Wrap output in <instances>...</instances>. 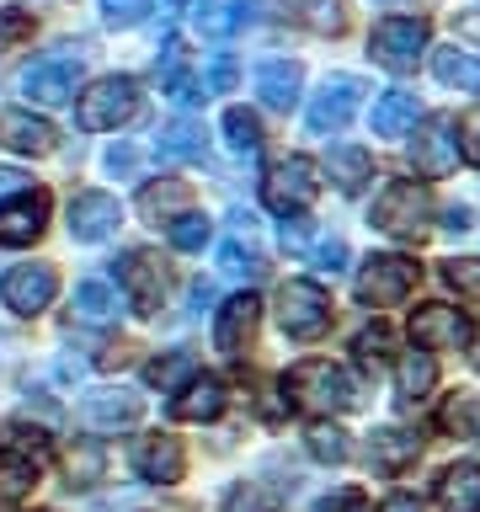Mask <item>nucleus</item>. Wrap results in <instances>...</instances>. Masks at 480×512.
I'll use <instances>...</instances> for the list:
<instances>
[{"label":"nucleus","instance_id":"f257e3e1","mask_svg":"<svg viewBox=\"0 0 480 512\" xmlns=\"http://www.w3.org/2000/svg\"><path fill=\"white\" fill-rule=\"evenodd\" d=\"M283 400L310 416H331V411H347L358 390H352L347 368H336L331 358H304L283 374Z\"/></svg>","mask_w":480,"mask_h":512},{"label":"nucleus","instance_id":"f03ea898","mask_svg":"<svg viewBox=\"0 0 480 512\" xmlns=\"http://www.w3.org/2000/svg\"><path fill=\"white\" fill-rule=\"evenodd\" d=\"M134 112H139V86L128 75H107V80H96V86L80 91L75 123L86 128V134H107V128L128 123Z\"/></svg>","mask_w":480,"mask_h":512},{"label":"nucleus","instance_id":"7ed1b4c3","mask_svg":"<svg viewBox=\"0 0 480 512\" xmlns=\"http://www.w3.org/2000/svg\"><path fill=\"white\" fill-rule=\"evenodd\" d=\"M80 54H43V59H32L22 75H16V91L27 96V102H38V107H59V102H70L75 86H80Z\"/></svg>","mask_w":480,"mask_h":512},{"label":"nucleus","instance_id":"20e7f679","mask_svg":"<svg viewBox=\"0 0 480 512\" xmlns=\"http://www.w3.org/2000/svg\"><path fill=\"white\" fill-rule=\"evenodd\" d=\"M427 214H432V192L422 182H411V176H395V182L374 198V224L390 235H422Z\"/></svg>","mask_w":480,"mask_h":512},{"label":"nucleus","instance_id":"39448f33","mask_svg":"<svg viewBox=\"0 0 480 512\" xmlns=\"http://www.w3.org/2000/svg\"><path fill=\"white\" fill-rule=\"evenodd\" d=\"M278 326L294 336V342H315L331 326V299L320 294L310 278H294L278 288Z\"/></svg>","mask_w":480,"mask_h":512},{"label":"nucleus","instance_id":"423d86ee","mask_svg":"<svg viewBox=\"0 0 480 512\" xmlns=\"http://www.w3.org/2000/svg\"><path fill=\"white\" fill-rule=\"evenodd\" d=\"M368 54H374L384 70H416V59L427 54V22L416 16H390L368 32Z\"/></svg>","mask_w":480,"mask_h":512},{"label":"nucleus","instance_id":"0eeeda50","mask_svg":"<svg viewBox=\"0 0 480 512\" xmlns=\"http://www.w3.org/2000/svg\"><path fill=\"white\" fill-rule=\"evenodd\" d=\"M315 192H320V176H315V166L304 155H288V160H278V166L262 176V198H267V208H278V214L310 208Z\"/></svg>","mask_w":480,"mask_h":512},{"label":"nucleus","instance_id":"6e6552de","mask_svg":"<svg viewBox=\"0 0 480 512\" xmlns=\"http://www.w3.org/2000/svg\"><path fill=\"white\" fill-rule=\"evenodd\" d=\"M358 102H363V80L358 75H331L326 86L315 91V102L304 107V123H310V134H336V128H347Z\"/></svg>","mask_w":480,"mask_h":512},{"label":"nucleus","instance_id":"1a4fd4ad","mask_svg":"<svg viewBox=\"0 0 480 512\" xmlns=\"http://www.w3.org/2000/svg\"><path fill=\"white\" fill-rule=\"evenodd\" d=\"M118 283L128 288V304L139 315H155L166 304V267L155 251H123L118 256Z\"/></svg>","mask_w":480,"mask_h":512},{"label":"nucleus","instance_id":"9d476101","mask_svg":"<svg viewBox=\"0 0 480 512\" xmlns=\"http://www.w3.org/2000/svg\"><path fill=\"white\" fill-rule=\"evenodd\" d=\"M118 224H123V203L112 198V192L86 187V192L70 198V235L80 240V246H96V240L118 235Z\"/></svg>","mask_w":480,"mask_h":512},{"label":"nucleus","instance_id":"9b49d317","mask_svg":"<svg viewBox=\"0 0 480 512\" xmlns=\"http://www.w3.org/2000/svg\"><path fill=\"white\" fill-rule=\"evenodd\" d=\"M54 294H59V272L48 262H27V267L6 272V283H0V299H6L16 315H43L48 304H54Z\"/></svg>","mask_w":480,"mask_h":512},{"label":"nucleus","instance_id":"f8f14e48","mask_svg":"<svg viewBox=\"0 0 480 512\" xmlns=\"http://www.w3.org/2000/svg\"><path fill=\"white\" fill-rule=\"evenodd\" d=\"M416 283V262L406 256H368V267L358 272V299L363 304H400Z\"/></svg>","mask_w":480,"mask_h":512},{"label":"nucleus","instance_id":"ddd939ff","mask_svg":"<svg viewBox=\"0 0 480 512\" xmlns=\"http://www.w3.org/2000/svg\"><path fill=\"white\" fill-rule=\"evenodd\" d=\"M459 155H464V144H459V134H454L448 118H427L422 134L411 139V160H416L422 176H448L459 166Z\"/></svg>","mask_w":480,"mask_h":512},{"label":"nucleus","instance_id":"4468645a","mask_svg":"<svg viewBox=\"0 0 480 512\" xmlns=\"http://www.w3.org/2000/svg\"><path fill=\"white\" fill-rule=\"evenodd\" d=\"M48 224V192H16L0 203V246H32Z\"/></svg>","mask_w":480,"mask_h":512},{"label":"nucleus","instance_id":"2eb2a0df","mask_svg":"<svg viewBox=\"0 0 480 512\" xmlns=\"http://www.w3.org/2000/svg\"><path fill=\"white\" fill-rule=\"evenodd\" d=\"M134 470L144 480H155V486H171V480H182L187 454H182V443H176L171 432H144V438L134 443Z\"/></svg>","mask_w":480,"mask_h":512},{"label":"nucleus","instance_id":"dca6fc26","mask_svg":"<svg viewBox=\"0 0 480 512\" xmlns=\"http://www.w3.org/2000/svg\"><path fill=\"white\" fill-rule=\"evenodd\" d=\"M411 342L416 347H464L470 342V320L454 304H422L411 315Z\"/></svg>","mask_w":480,"mask_h":512},{"label":"nucleus","instance_id":"f3484780","mask_svg":"<svg viewBox=\"0 0 480 512\" xmlns=\"http://www.w3.org/2000/svg\"><path fill=\"white\" fill-rule=\"evenodd\" d=\"M256 320H262V299L256 294H235L219 304V320H214V347L219 352H240L256 336Z\"/></svg>","mask_w":480,"mask_h":512},{"label":"nucleus","instance_id":"a211bd4d","mask_svg":"<svg viewBox=\"0 0 480 512\" xmlns=\"http://www.w3.org/2000/svg\"><path fill=\"white\" fill-rule=\"evenodd\" d=\"M219 411H224V384L214 374H198L187 390H176V400H171L176 422H214Z\"/></svg>","mask_w":480,"mask_h":512},{"label":"nucleus","instance_id":"6ab92c4d","mask_svg":"<svg viewBox=\"0 0 480 512\" xmlns=\"http://www.w3.org/2000/svg\"><path fill=\"white\" fill-rule=\"evenodd\" d=\"M299 86H304V70L294 59H267L262 70H256V96H262L267 107H278V112H288L299 102Z\"/></svg>","mask_w":480,"mask_h":512},{"label":"nucleus","instance_id":"aec40b11","mask_svg":"<svg viewBox=\"0 0 480 512\" xmlns=\"http://www.w3.org/2000/svg\"><path fill=\"white\" fill-rule=\"evenodd\" d=\"M0 139H6L11 150H22V155H48L59 144L54 123L32 118V112H0Z\"/></svg>","mask_w":480,"mask_h":512},{"label":"nucleus","instance_id":"412c9836","mask_svg":"<svg viewBox=\"0 0 480 512\" xmlns=\"http://www.w3.org/2000/svg\"><path fill=\"white\" fill-rule=\"evenodd\" d=\"M416 454H422V438L406 432V427H379L374 438H368V459H374L384 475H400Z\"/></svg>","mask_w":480,"mask_h":512},{"label":"nucleus","instance_id":"4be33fe9","mask_svg":"<svg viewBox=\"0 0 480 512\" xmlns=\"http://www.w3.org/2000/svg\"><path fill=\"white\" fill-rule=\"evenodd\" d=\"M187 203H192V187H187V182H176V176H166V182H144V187H139V214H144V219H155V224H160V219H166V224H171V219H182V214H187Z\"/></svg>","mask_w":480,"mask_h":512},{"label":"nucleus","instance_id":"5701e85b","mask_svg":"<svg viewBox=\"0 0 480 512\" xmlns=\"http://www.w3.org/2000/svg\"><path fill=\"white\" fill-rule=\"evenodd\" d=\"M416 118H422V102H416V91H384L379 102H374V134H384V139L411 134Z\"/></svg>","mask_w":480,"mask_h":512},{"label":"nucleus","instance_id":"b1692460","mask_svg":"<svg viewBox=\"0 0 480 512\" xmlns=\"http://www.w3.org/2000/svg\"><path fill=\"white\" fill-rule=\"evenodd\" d=\"M438 507L443 512H480V464H454L438 475Z\"/></svg>","mask_w":480,"mask_h":512},{"label":"nucleus","instance_id":"393cba45","mask_svg":"<svg viewBox=\"0 0 480 512\" xmlns=\"http://www.w3.org/2000/svg\"><path fill=\"white\" fill-rule=\"evenodd\" d=\"M75 320H86V326H118V294L102 278L75 283Z\"/></svg>","mask_w":480,"mask_h":512},{"label":"nucleus","instance_id":"a878e982","mask_svg":"<svg viewBox=\"0 0 480 512\" xmlns=\"http://www.w3.org/2000/svg\"><path fill=\"white\" fill-rule=\"evenodd\" d=\"M432 75L454 91H480V54H470V48H438L432 54Z\"/></svg>","mask_w":480,"mask_h":512},{"label":"nucleus","instance_id":"bb28decb","mask_svg":"<svg viewBox=\"0 0 480 512\" xmlns=\"http://www.w3.org/2000/svg\"><path fill=\"white\" fill-rule=\"evenodd\" d=\"M144 411V400L134 390H107V395H91L86 400V422L91 427H123V422H134V416Z\"/></svg>","mask_w":480,"mask_h":512},{"label":"nucleus","instance_id":"cd10ccee","mask_svg":"<svg viewBox=\"0 0 480 512\" xmlns=\"http://www.w3.org/2000/svg\"><path fill=\"white\" fill-rule=\"evenodd\" d=\"M256 22V0H203L198 6V27L208 38H224V32Z\"/></svg>","mask_w":480,"mask_h":512},{"label":"nucleus","instance_id":"c85d7f7f","mask_svg":"<svg viewBox=\"0 0 480 512\" xmlns=\"http://www.w3.org/2000/svg\"><path fill=\"white\" fill-rule=\"evenodd\" d=\"M155 150L166 155V160H198L208 150V134H203V123H192V118H176L160 128V139H155Z\"/></svg>","mask_w":480,"mask_h":512},{"label":"nucleus","instance_id":"c756f323","mask_svg":"<svg viewBox=\"0 0 480 512\" xmlns=\"http://www.w3.org/2000/svg\"><path fill=\"white\" fill-rule=\"evenodd\" d=\"M192 379H198V358L192 352H166V358L144 363V384H155V390H187Z\"/></svg>","mask_w":480,"mask_h":512},{"label":"nucleus","instance_id":"7c9ffc66","mask_svg":"<svg viewBox=\"0 0 480 512\" xmlns=\"http://www.w3.org/2000/svg\"><path fill=\"white\" fill-rule=\"evenodd\" d=\"M38 464L43 459H27V454H6V459H0V507L22 502V496L38 486Z\"/></svg>","mask_w":480,"mask_h":512},{"label":"nucleus","instance_id":"2f4dec72","mask_svg":"<svg viewBox=\"0 0 480 512\" xmlns=\"http://www.w3.org/2000/svg\"><path fill=\"white\" fill-rule=\"evenodd\" d=\"M395 374H400V400H406V406H411V400H427L432 384H438V368H432L427 352H406Z\"/></svg>","mask_w":480,"mask_h":512},{"label":"nucleus","instance_id":"473e14b6","mask_svg":"<svg viewBox=\"0 0 480 512\" xmlns=\"http://www.w3.org/2000/svg\"><path fill=\"white\" fill-rule=\"evenodd\" d=\"M224 144H230L235 155H256V150H262V123H256V112H246V107L224 112Z\"/></svg>","mask_w":480,"mask_h":512},{"label":"nucleus","instance_id":"72a5a7b5","mask_svg":"<svg viewBox=\"0 0 480 512\" xmlns=\"http://www.w3.org/2000/svg\"><path fill=\"white\" fill-rule=\"evenodd\" d=\"M331 176L342 192H363V182L374 176V160H368V150H331Z\"/></svg>","mask_w":480,"mask_h":512},{"label":"nucleus","instance_id":"f704fd0d","mask_svg":"<svg viewBox=\"0 0 480 512\" xmlns=\"http://www.w3.org/2000/svg\"><path fill=\"white\" fill-rule=\"evenodd\" d=\"M283 6L315 32H342V0H283Z\"/></svg>","mask_w":480,"mask_h":512},{"label":"nucleus","instance_id":"c9c22d12","mask_svg":"<svg viewBox=\"0 0 480 512\" xmlns=\"http://www.w3.org/2000/svg\"><path fill=\"white\" fill-rule=\"evenodd\" d=\"M304 443H310V454L326 459V464H342L347 459V432L336 427V422H315L310 432H304Z\"/></svg>","mask_w":480,"mask_h":512},{"label":"nucleus","instance_id":"e433bc0d","mask_svg":"<svg viewBox=\"0 0 480 512\" xmlns=\"http://www.w3.org/2000/svg\"><path fill=\"white\" fill-rule=\"evenodd\" d=\"M102 470H107L102 443H96V438H80L75 454H70V486H91V480L102 475Z\"/></svg>","mask_w":480,"mask_h":512},{"label":"nucleus","instance_id":"4c0bfd02","mask_svg":"<svg viewBox=\"0 0 480 512\" xmlns=\"http://www.w3.org/2000/svg\"><path fill=\"white\" fill-rule=\"evenodd\" d=\"M219 272H230V278H256L262 272V256L251 246H240V240H224L219 246Z\"/></svg>","mask_w":480,"mask_h":512},{"label":"nucleus","instance_id":"58836bf2","mask_svg":"<svg viewBox=\"0 0 480 512\" xmlns=\"http://www.w3.org/2000/svg\"><path fill=\"white\" fill-rule=\"evenodd\" d=\"M352 347H358V358L379 363V358H390V347H395V331L384 326V320H374V326H363L358 336H352Z\"/></svg>","mask_w":480,"mask_h":512},{"label":"nucleus","instance_id":"ea45409f","mask_svg":"<svg viewBox=\"0 0 480 512\" xmlns=\"http://www.w3.org/2000/svg\"><path fill=\"white\" fill-rule=\"evenodd\" d=\"M96 6H102V22L107 27H139L144 16H150L155 0H96Z\"/></svg>","mask_w":480,"mask_h":512},{"label":"nucleus","instance_id":"a19ab883","mask_svg":"<svg viewBox=\"0 0 480 512\" xmlns=\"http://www.w3.org/2000/svg\"><path fill=\"white\" fill-rule=\"evenodd\" d=\"M171 246H176V251H203V246H208V219H203V214L171 219Z\"/></svg>","mask_w":480,"mask_h":512},{"label":"nucleus","instance_id":"79ce46f5","mask_svg":"<svg viewBox=\"0 0 480 512\" xmlns=\"http://www.w3.org/2000/svg\"><path fill=\"white\" fill-rule=\"evenodd\" d=\"M443 422L454 427V432H464V438H480V400H470V395L448 400V406H443Z\"/></svg>","mask_w":480,"mask_h":512},{"label":"nucleus","instance_id":"37998d69","mask_svg":"<svg viewBox=\"0 0 480 512\" xmlns=\"http://www.w3.org/2000/svg\"><path fill=\"white\" fill-rule=\"evenodd\" d=\"M443 278L459 288V294H470L480 304V256H459V262H448L443 267Z\"/></svg>","mask_w":480,"mask_h":512},{"label":"nucleus","instance_id":"c03bdc74","mask_svg":"<svg viewBox=\"0 0 480 512\" xmlns=\"http://www.w3.org/2000/svg\"><path fill=\"white\" fill-rule=\"evenodd\" d=\"M166 91H171V102H176V107H198L203 96H208V80L187 70V75H171V80H166Z\"/></svg>","mask_w":480,"mask_h":512},{"label":"nucleus","instance_id":"a18cd8bd","mask_svg":"<svg viewBox=\"0 0 480 512\" xmlns=\"http://www.w3.org/2000/svg\"><path fill=\"white\" fill-rule=\"evenodd\" d=\"M310 256H315V272H342V267H347V240L331 235V240H320Z\"/></svg>","mask_w":480,"mask_h":512},{"label":"nucleus","instance_id":"49530a36","mask_svg":"<svg viewBox=\"0 0 480 512\" xmlns=\"http://www.w3.org/2000/svg\"><path fill=\"white\" fill-rule=\"evenodd\" d=\"M459 144H464V160L470 166H480V102L464 112V123H459Z\"/></svg>","mask_w":480,"mask_h":512},{"label":"nucleus","instance_id":"de8ad7c7","mask_svg":"<svg viewBox=\"0 0 480 512\" xmlns=\"http://www.w3.org/2000/svg\"><path fill=\"white\" fill-rule=\"evenodd\" d=\"M27 32H32L27 11H0V48H11L16 38H27Z\"/></svg>","mask_w":480,"mask_h":512},{"label":"nucleus","instance_id":"09e8293b","mask_svg":"<svg viewBox=\"0 0 480 512\" xmlns=\"http://www.w3.org/2000/svg\"><path fill=\"white\" fill-rule=\"evenodd\" d=\"M235 75H240V70H235V59H230V54H219L214 64H208V75H203V80H208V91H230V86H235Z\"/></svg>","mask_w":480,"mask_h":512},{"label":"nucleus","instance_id":"8fccbe9b","mask_svg":"<svg viewBox=\"0 0 480 512\" xmlns=\"http://www.w3.org/2000/svg\"><path fill=\"white\" fill-rule=\"evenodd\" d=\"M315 512H368V502H363V491H336V496H326Z\"/></svg>","mask_w":480,"mask_h":512},{"label":"nucleus","instance_id":"3c124183","mask_svg":"<svg viewBox=\"0 0 480 512\" xmlns=\"http://www.w3.org/2000/svg\"><path fill=\"white\" fill-rule=\"evenodd\" d=\"M262 507V491L256 486H235L230 496H224V512H256Z\"/></svg>","mask_w":480,"mask_h":512},{"label":"nucleus","instance_id":"603ef678","mask_svg":"<svg viewBox=\"0 0 480 512\" xmlns=\"http://www.w3.org/2000/svg\"><path fill=\"white\" fill-rule=\"evenodd\" d=\"M379 512H422V496L395 491V496H384V507H379Z\"/></svg>","mask_w":480,"mask_h":512},{"label":"nucleus","instance_id":"864d4df0","mask_svg":"<svg viewBox=\"0 0 480 512\" xmlns=\"http://www.w3.org/2000/svg\"><path fill=\"white\" fill-rule=\"evenodd\" d=\"M283 246H304V219H283Z\"/></svg>","mask_w":480,"mask_h":512},{"label":"nucleus","instance_id":"5fc2aeb1","mask_svg":"<svg viewBox=\"0 0 480 512\" xmlns=\"http://www.w3.org/2000/svg\"><path fill=\"white\" fill-rule=\"evenodd\" d=\"M448 230H470V208H448Z\"/></svg>","mask_w":480,"mask_h":512},{"label":"nucleus","instance_id":"6e6d98bb","mask_svg":"<svg viewBox=\"0 0 480 512\" xmlns=\"http://www.w3.org/2000/svg\"><path fill=\"white\" fill-rule=\"evenodd\" d=\"M208 299H214V283H192V310H203Z\"/></svg>","mask_w":480,"mask_h":512}]
</instances>
